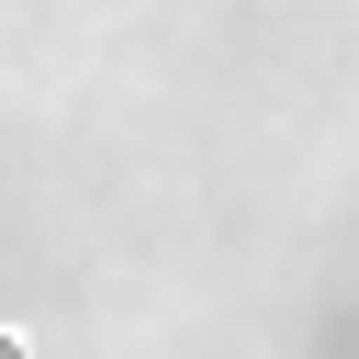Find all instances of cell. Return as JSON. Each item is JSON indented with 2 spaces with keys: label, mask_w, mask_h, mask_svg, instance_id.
<instances>
[{
  "label": "cell",
  "mask_w": 359,
  "mask_h": 359,
  "mask_svg": "<svg viewBox=\"0 0 359 359\" xmlns=\"http://www.w3.org/2000/svg\"><path fill=\"white\" fill-rule=\"evenodd\" d=\"M0 359H22V337H0Z\"/></svg>",
  "instance_id": "obj_1"
}]
</instances>
